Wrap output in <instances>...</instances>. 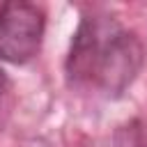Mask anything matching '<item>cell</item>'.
Returning a JSON list of instances; mask_svg holds the SVG:
<instances>
[{"mask_svg":"<svg viewBox=\"0 0 147 147\" xmlns=\"http://www.w3.org/2000/svg\"><path fill=\"white\" fill-rule=\"evenodd\" d=\"M46 16L34 2H5L0 7V60L25 64L39 53Z\"/></svg>","mask_w":147,"mask_h":147,"instance_id":"cell-2","label":"cell"},{"mask_svg":"<svg viewBox=\"0 0 147 147\" xmlns=\"http://www.w3.org/2000/svg\"><path fill=\"white\" fill-rule=\"evenodd\" d=\"M142 46L136 32L108 14H85L71 39L64 62L71 90L115 99L138 76Z\"/></svg>","mask_w":147,"mask_h":147,"instance_id":"cell-1","label":"cell"},{"mask_svg":"<svg viewBox=\"0 0 147 147\" xmlns=\"http://www.w3.org/2000/svg\"><path fill=\"white\" fill-rule=\"evenodd\" d=\"M5 87H7V78H5V71L0 69V99H2V92H5Z\"/></svg>","mask_w":147,"mask_h":147,"instance_id":"cell-3","label":"cell"}]
</instances>
